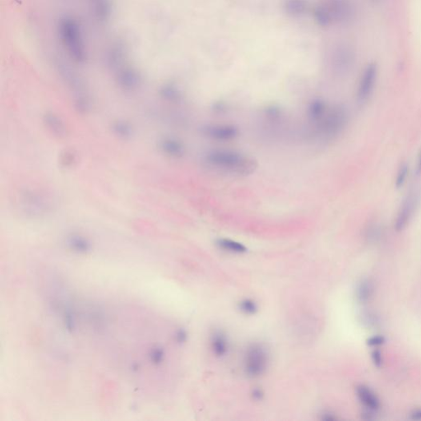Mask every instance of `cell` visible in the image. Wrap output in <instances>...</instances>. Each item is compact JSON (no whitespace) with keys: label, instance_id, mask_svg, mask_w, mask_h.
Listing matches in <instances>:
<instances>
[{"label":"cell","instance_id":"cell-2","mask_svg":"<svg viewBox=\"0 0 421 421\" xmlns=\"http://www.w3.org/2000/svg\"><path fill=\"white\" fill-rule=\"evenodd\" d=\"M58 37L69 58L78 65L88 59V50L79 22L71 16H64L57 25Z\"/></svg>","mask_w":421,"mask_h":421},{"label":"cell","instance_id":"cell-25","mask_svg":"<svg viewBox=\"0 0 421 421\" xmlns=\"http://www.w3.org/2000/svg\"><path fill=\"white\" fill-rule=\"evenodd\" d=\"M340 54H338L336 57V63H337V66L340 69H346L350 65V56L348 55V51L347 50H342V52H339Z\"/></svg>","mask_w":421,"mask_h":421},{"label":"cell","instance_id":"cell-6","mask_svg":"<svg viewBox=\"0 0 421 421\" xmlns=\"http://www.w3.org/2000/svg\"><path fill=\"white\" fill-rule=\"evenodd\" d=\"M378 74V66L374 63H370L364 69L357 88V100L359 103H366L370 100L376 85Z\"/></svg>","mask_w":421,"mask_h":421},{"label":"cell","instance_id":"cell-13","mask_svg":"<svg viewBox=\"0 0 421 421\" xmlns=\"http://www.w3.org/2000/svg\"><path fill=\"white\" fill-rule=\"evenodd\" d=\"M44 124L45 125V127L47 128L52 134H54L58 138H65L67 135V128L65 122L62 121L61 117H58L57 114L52 113V112H48L44 115L43 118Z\"/></svg>","mask_w":421,"mask_h":421},{"label":"cell","instance_id":"cell-24","mask_svg":"<svg viewBox=\"0 0 421 421\" xmlns=\"http://www.w3.org/2000/svg\"><path fill=\"white\" fill-rule=\"evenodd\" d=\"M70 246L77 249V250H87L89 247V243L84 237L80 235H71L68 238Z\"/></svg>","mask_w":421,"mask_h":421},{"label":"cell","instance_id":"cell-33","mask_svg":"<svg viewBox=\"0 0 421 421\" xmlns=\"http://www.w3.org/2000/svg\"><path fill=\"white\" fill-rule=\"evenodd\" d=\"M371 1H372V2L377 3V2H378V1H379V0H371Z\"/></svg>","mask_w":421,"mask_h":421},{"label":"cell","instance_id":"cell-23","mask_svg":"<svg viewBox=\"0 0 421 421\" xmlns=\"http://www.w3.org/2000/svg\"><path fill=\"white\" fill-rule=\"evenodd\" d=\"M238 309L245 314H254L258 311V305L255 301L250 299H245L241 300L238 304Z\"/></svg>","mask_w":421,"mask_h":421},{"label":"cell","instance_id":"cell-29","mask_svg":"<svg viewBox=\"0 0 421 421\" xmlns=\"http://www.w3.org/2000/svg\"><path fill=\"white\" fill-rule=\"evenodd\" d=\"M363 316L365 317L363 320L364 322L369 325V326H374L378 322L376 318H375V315H374V314H366Z\"/></svg>","mask_w":421,"mask_h":421},{"label":"cell","instance_id":"cell-12","mask_svg":"<svg viewBox=\"0 0 421 421\" xmlns=\"http://www.w3.org/2000/svg\"><path fill=\"white\" fill-rule=\"evenodd\" d=\"M160 149L161 152L173 158H181L185 153V147L183 143L176 138H165L160 142Z\"/></svg>","mask_w":421,"mask_h":421},{"label":"cell","instance_id":"cell-7","mask_svg":"<svg viewBox=\"0 0 421 421\" xmlns=\"http://www.w3.org/2000/svg\"><path fill=\"white\" fill-rule=\"evenodd\" d=\"M202 133L207 138L218 142H229L235 139L238 136V128L233 125L216 124L206 125L202 129Z\"/></svg>","mask_w":421,"mask_h":421},{"label":"cell","instance_id":"cell-10","mask_svg":"<svg viewBox=\"0 0 421 421\" xmlns=\"http://www.w3.org/2000/svg\"><path fill=\"white\" fill-rule=\"evenodd\" d=\"M357 398L368 410L376 412L380 408V401L373 390L366 385H359L355 388Z\"/></svg>","mask_w":421,"mask_h":421},{"label":"cell","instance_id":"cell-26","mask_svg":"<svg viewBox=\"0 0 421 421\" xmlns=\"http://www.w3.org/2000/svg\"><path fill=\"white\" fill-rule=\"evenodd\" d=\"M59 161L63 166L69 167V166H73V163L76 162V155L72 151H65L64 153L61 154Z\"/></svg>","mask_w":421,"mask_h":421},{"label":"cell","instance_id":"cell-1","mask_svg":"<svg viewBox=\"0 0 421 421\" xmlns=\"http://www.w3.org/2000/svg\"><path fill=\"white\" fill-rule=\"evenodd\" d=\"M203 161L207 167L215 171L236 176H247L257 169V162L253 157L230 149L208 151Z\"/></svg>","mask_w":421,"mask_h":421},{"label":"cell","instance_id":"cell-21","mask_svg":"<svg viewBox=\"0 0 421 421\" xmlns=\"http://www.w3.org/2000/svg\"><path fill=\"white\" fill-rule=\"evenodd\" d=\"M409 166L406 162L401 164L398 168L397 175L395 178V186L397 189H399L406 185V181L409 176Z\"/></svg>","mask_w":421,"mask_h":421},{"label":"cell","instance_id":"cell-31","mask_svg":"<svg viewBox=\"0 0 421 421\" xmlns=\"http://www.w3.org/2000/svg\"><path fill=\"white\" fill-rule=\"evenodd\" d=\"M253 397H254V399L261 400L262 397H263V394H262V392L259 390V389H256V390L253 392Z\"/></svg>","mask_w":421,"mask_h":421},{"label":"cell","instance_id":"cell-5","mask_svg":"<svg viewBox=\"0 0 421 421\" xmlns=\"http://www.w3.org/2000/svg\"><path fill=\"white\" fill-rule=\"evenodd\" d=\"M420 201V194L417 190L410 191L400 206L396 217L394 228L397 231H402L408 226L415 215Z\"/></svg>","mask_w":421,"mask_h":421},{"label":"cell","instance_id":"cell-18","mask_svg":"<svg viewBox=\"0 0 421 421\" xmlns=\"http://www.w3.org/2000/svg\"><path fill=\"white\" fill-rule=\"evenodd\" d=\"M112 131L118 138L128 140L133 135V129L131 124L125 121H117L112 125Z\"/></svg>","mask_w":421,"mask_h":421},{"label":"cell","instance_id":"cell-17","mask_svg":"<svg viewBox=\"0 0 421 421\" xmlns=\"http://www.w3.org/2000/svg\"><path fill=\"white\" fill-rule=\"evenodd\" d=\"M217 245L221 250L232 254H245L247 252V248L245 245L231 238H218Z\"/></svg>","mask_w":421,"mask_h":421},{"label":"cell","instance_id":"cell-11","mask_svg":"<svg viewBox=\"0 0 421 421\" xmlns=\"http://www.w3.org/2000/svg\"><path fill=\"white\" fill-rule=\"evenodd\" d=\"M92 13L100 23H106L112 14L111 0H90Z\"/></svg>","mask_w":421,"mask_h":421},{"label":"cell","instance_id":"cell-30","mask_svg":"<svg viewBox=\"0 0 421 421\" xmlns=\"http://www.w3.org/2000/svg\"><path fill=\"white\" fill-rule=\"evenodd\" d=\"M410 419L413 420H421V408L412 410L410 414Z\"/></svg>","mask_w":421,"mask_h":421},{"label":"cell","instance_id":"cell-16","mask_svg":"<svg viewBox=\"0 0 421 421\" xmlns=\"http://www.w3.org/2000/svg\"><path fill=\"white\" fill-rule=\"evenodd\" d=\"M374 294V285L370 282V280H361L357 285L355 290V297L358 302L360 304H366L370 300L372 295Z\"/></svg>","mask_w":421,"mask_h":421},{"label":"cell","instance_id":"cell-22","mask_svg":"<svg viewBox=\"0 0 421 421\" xmlns=\"http://www.w3.org/2000/svg\"><path fill=\"white\" fill-rule=\"evenodd\" d=\"M315 17L316 20L318 21V24H320L321 26H327L331 24L332 19L331 17L329 15L328 11H327L326 6H318L315 10Z\"/></svg>","mask_w":421,"mask_h":421},{"label":"cell","instance_id":"cell-8","mask_svg":"<svg viewBox=\"0 0 421 421\" xmlns=\"http://www.w3.org/2000/svg\"><path fill=\"white\" fill-rule=\"evenodd\" d=\"M325 6L331 17L332 22L340 23L349 22L354 13L350 0H328Z\"/></svg>","mask_w":421,"mask_h":421},{"label":"cell","instance_id":"cell-15","mask_svg":"<svg viewBox=\"0 0 421 421\" xmlns=\"http://www.w3.org/2000/svg\"><path fill=\"white\" fill-rule=\"evenodd\" d=\"M211 347L217 356H224L227 353L228 341L222 332H215L211 338Z\"/></svg>","mask_w":421,"mask_h":421},{"label":"cell","instance_id":"cell-19","mask_svg":"<svg viewBox=\"0 0 421 421\" xmlns=\"http://www.w3.org/2000/svg\"><path fill=\"white\" fill-rule=\"evenodd\" d=\"M160 94L164 99L170 102H178L181 101V93L175 86L171 85H166L160 91Z\"/></svg>","mask_w":421,"mask_h":421},{"label":"cell","instance_id":"cell-9","mask_svg":"<svg viewBox=\"0 0 421 421\" xmlns=\"http://www.w3.org/2000/svg\"><path fill=\"white\" fill-rule=\"evenodd\" d=\"M116 82L121 88L125 91H133L138 88L141 83V77L136 69L129 65H123L115 70Z\"/></svg>","mask_w":421,"mask_h":421},{"label":"cell","instance_id":"cell-3","mask_svg":"<svg viewBox=\"0 0 421 421\" xmlns=\"http://www.w3.org/2000/svg\"><path fill=\"white\" fill-rule=\"evenodd\" d=\"M348 111L344 105L329 107L324 117L314 126L316 133L324 139H333L343 131L348 123Z\"/></svg>","mask_w":421,"mask_h":421},{"label":"cell","instance_id":"cell-14","mask_svg":"<svg viewBox=\"0 0 421 421\" xmlns=\"http://www.w3.org/2000/svg\"><path fill=\"white\" fill-rule=\"evenodd\" d=\"M328 109V105L322 100H313L307 107L308 121L315 126L324 117Z\"/></svg>","mask_w":421,"mask_h":421},{"label":"cell","instance_id":"cell-28","mask_svg":"<svg viewBox=\"0 0 421 421\" xmlns=\"http://www.w3.org/2000/svg\"><path fill=\"white\" fill-rule=\"evenodd\" d=\"M371 359L374 366L377 368H381L383 364V358L380 350H374L371 353Z\"/></svg>","mask_w":421,"mask_h":421},{"label":"cell","instance_id":"cell-32","mask_svg":"<svg viewBox=\"0 0 421 421\" xmlns=\"http://www.w3.org/2000/svg\"><path fill=\"white\" fill-rule=\"evenodd\" d=\"M416 174H419V175L421 174V149L419 156H418V159H417Z\"/></svg>","mask_w":421,"mask_h":421},{"label":"cell","instance_id":"cell-20","mask_svg":"<svg viewBox=\"0 0 421 421\" xmlns=\"http://www.w3.org/2000/svg\"><path fill=\"white\" fill-rule=\"evenodd\" d=\"M286 10L292 16H299L305 11L306 5L304 0H286Z\"/></svg>","mask_w":421,"mask_h":421},{"label":"cell","instance_id":"cell-4","mask_svg":"<svg viewBox=\"0 0 421 421\" xmlns=\"http://www.w3.org/2000/svg\"><path fill=\"white\" fill-rule=\"evenodd\" d=\"M268 365V353L262 344L255 343L248 347L245 357V370L252 378L264 374Z\"/></svg>","mask_w":421,"mask_h":421},{"label":"cell","instance_id":"cell-27","mask_svg":"<svg viewBox=\"0 0 421 421\" xmlns=\"http://www.w3.org/2000/svg\"><path fill=\"white\" fill-rule=\"evenodd\" d=\"M386 342L384 337L382 335H374L371 338L367 340L368 346L370 347H378V346H382Z\"/></svg>","mask_w":421,"mask_h":421}]
</instances>
